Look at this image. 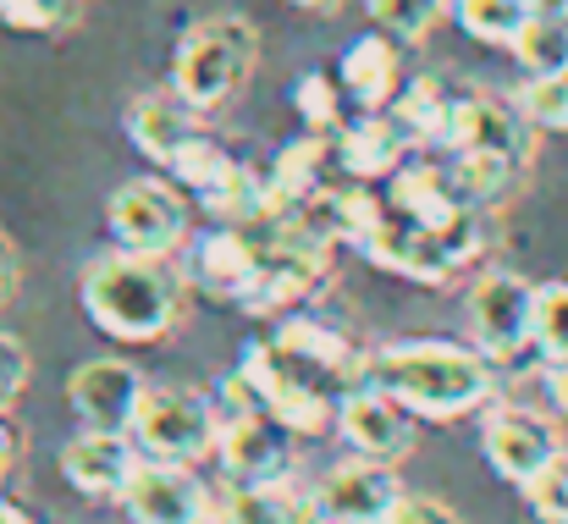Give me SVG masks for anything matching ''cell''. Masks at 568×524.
<instances>
[{"label":"cell","mask_w":568,"mask_h":524,"mask_svg":"<svg viewBox=\"0 0 568 524\" xmlns=\"http://www.w3.org/2000/svg\"><path fill=\"white\" fill-rule=\"evenodd\" d=\"M144 370L128 359H89L67 375V403L89 431H133L139 397H144Z\"/></svg>","instance_id":"11"},{"label":"cell","mask_w":568,"mask_h":524,"mask_svg":"<svg viewBox=\"0 0 568 524\" xmlns=\"http://www.w3.org/2000/svg\"><path fill=\"white\" fill-rule=\"evenodd\" d=\"M392 117L414 133V144H425V139H447V117H453V100L442 94V83H430V78H419L403 100H392Z\"/></svg>","instance_id":"23"},{"label":"cell","mask_w":568,"mask_h":524,"mask_svg":"<svg viewBox=\"0 0 568 524\" xmlns=\"http://www.w3.org/2000/svg\"><path fill=\"white\" fill-rule=\"evenodd\" d=\"M215 458H221L232 486L293 481V431L276 425L265 409H232V414H221Z\"/></svg>","instance_id":"8"},{"label":"cell","mask_w":568,"mask_h":524,"mask_svg":"<svg viewBox=\"0 0 568 524\" xmlns=\"http://www.w3.org/2000/svg\"><path fill=\"white\" fill-rule=\"evenodd\" d=\"M17 288V249H11V238L0 232V299Z\"/></svg>","instance_id":"32"},{"label":"cell","mask_w":568,"mask_h":524,"mask_svg":"<svg viewBox=\"0 0 568 524\" xmlns=\"http://www.w3.org/2000/svg\"><path fill=\"white\" fill-rule=\"evenodd\" d=\"M547 392H552L558 414L568 420V364H552V370H547Z\"/></svg>","instance_id":"33"},{"label":"cell","mask_w":568,"mask_h":524,"mask_svg":"<svg viewBox=\"0 0 568 524\" xmlns=\"http://www.w3.org/2000/svg\"><path fill=\"white\" fill-rule=\"evenodd\" d=\"M199 276H204L210 293L243 304V293L254 282V243H248V232L243 226H226V232L204 238L199 243Z\"/></svg>","instance_id":"19"},{"label":"cell","mask_w":568,"mask_h":524,"mask_svg":"<svg viewBox=\"0 0 568 524\" xmlns=\"http://www.w3.org/2000/svg\"><path fill=\"white\" fill-rule=\"evenodd\" d=\"M116 503L128 508L133 524H193L215 508L189 464H161V458H139Z\"/></svg>","instance_id":"12"},{"label":"cell","mask_w":568,"mask_h":524,"mask_svg":"<svg viewBox=\"0 0 568 524\" xmlns=\"http://www.w3.org/2000/svg\"><path fill=\"white\" fill-rule=\"evenodd\" d=\"M260 67V33L248 17L237 11H221V17H199L189 33L178 39V56H172V94L193 105L199 117L221 111L243 83L248 72Z\"/></svg>","instance_id":"3"},{"label":"cell","mask_w":568,"mask_h":524,"mask_svg":"<svg viewBox=\"0 0 568 524\" xmlns=\"http://www.w3.org/2000/svg\"><path fill=\"white\" fill-rule=\"evenodd\" d=\"M139 458H144V453H139V442H133L128 431H89V425H83V431L61 447V475H67L72 492L105 503V497H122V486H128V475H133Z\"/></svg>","instance_id":"14"},{"label":"cell","mask_w":568,"mask_h":524,"mask_svg":"<svg viewBox=\"0 0 568 524\" xmlns=\"http://www.w3.org/2000/svg\"><path fill=\"white\" fill-rule=\"evenodd\" d=\"M343 89L365 111H381L392 100V89H397V39H386L381 28L365 33V39H354L348 56H343Z\"/></svg>","instance_id":"18"},{"label":"cell","mask_w":568,"mask_h":524,"mask_svg":"<svg viewBox=\"0 0 568 524\" xmlns=\"http://www.w3.org/2000/svg\"><path fill=\"white\" fill-rule=\"evenodd\" d=\"M480 453L486 464L508 481L525 486L530 475H541L558 453H564V431L552 414L525 409V403H486L480 409Z\"/></svg>","instance_id":"6"},{"label":"cell","mask_w":568,"mask_h":524,"mask_svg":"<svg viewBox=\"0 0 568 524\" xmlns=\"http://www.w3.org/2000/svg\"><path fill=\"white\" fill-rule=\"evenodd\" d=\"M519 56V67L530 78H547V72H568V17H525L519 39L508 44Z\"/></svg>","instance_id":"20"},{"label":"cell","mask_w":568,"mask_h":524,"mask_svg":"<svg viewBox=\"0 0 568 524\" xmlns=\"http://www.w3.org/2000/svg\"><path fill=\"white\" fill-rule=\"evenodd\" d=\"M447 11L453 0H371V22L397 44H419Z\"/></svg>","instance_id":"22"},{"label":"cell","mask_w":568,"mask_h":524,"mask_svg":"<svg viewBox=\"0 0 568 524\" xmlns=\"http://www.w3.org/2000/svg\"><path fill=\"white\" fill-rule=\"evenodd\" d=\"M365 381H376L386 397H397L414 420H464L480 414L497 397L491 359L464 343H392L371 353Z\"/></svg>","instance_id":"2"},{"label":"cell","mask_w":568,"mask_h":524,"mask_svg":"<svg viewBox=\"0 0 568 524\" xmlns=\"http://www.w3.org/2000/svg\"><path fill=\"white\" fill-rule=\"evenodd\" d=\"M536 326V288L519 271H486L469 288V337L491 364H508L530 353Z\"/></svg>","instance_id":"7"},{"label":"cell","mask_w":568,"mask_h":524,"mask_svg":"<svg viewBox=\"0 0 568 524\" xmlns=\"http://www.w3.org/2000/svg\"><path fill=\"white\" fill-rule=\"evenodd\" d=\"M0 6H6V0H0Z\"/></svg>","instance_id":"38"},{"label":"cell","mask_w":568,"mask_h":524,"mask_svg":"<svg viewBox=\"0 0 568 524\" xmlns=\"http://www.w3.org/2000/svg\"><path fill=\"white\" fill-rule=\"evenodd\" d=\"M414 414L386 397L376 381H359L337 397V431L343 442L359 453V458H376V464H403L414 453Z\"/></svg>","instance_id":"9"},{"label":"cell","mask_w":568,"mask_h":524,"mask_svg":"<svg viewBox=\"0 0 568 524\" xmlns=\"http://www.w3.org/2000/svg\"><path fill=\"white\" fill-rule=\"evenodd\" d=\"M525 11H536V17H568V0H525Z\"/></svg>","instance_id":"34"},{"label":"cell","mask_w":568,"mask_h":524,"mask_svg":"<svg viewBox=\"0 0 568 524\" xmlns=\"http://www.w3.org/2000/svg\"><path fill=\"white\" fill-rule=\"evenodd\" d=\"M453 11H458V28L469 33V39H480V44H514L519 39V28H525V0H453Z\"/></svg>","instance_id":"21"},{"label":"cell","mask_w":568,"mask_h":524,"mask_svg":"<svg viewBox=\"0 0 568 524\" xmlns=\"http://www.w3.org/2000/svg\"><path fill=\"white\" fill-rule=\"evenodd\" d=\"M28 370H33V359H28V349H22V337L0 332V409H11V403L22 397Z\"/></svg>","instance_id":"28"},{"label":"cell","mask_w":568,"mask_h":524,"mask_svg":"<svg viewBox=\"0 0 568 524\" xmlns=\"http://www.w3.org/2000/svg\"><path fill=\"white\" fill-rule=\"evenodd\" d=\"M321 524H381L392 514V503L403 497L397 464H376V458H343L321 475V486L310 492Z\"/></svg>","instance_id":"10"},{"label":"cell","mask_w":568,"mask_h":524,"mask_svg":"<svg viewBox=\"0 0 568 524\" xmlns=\"http://www.w3.org/2000/svg\"><path fill=\"white\" fill-rule=\"evenodd\" d=\"M83 315L122 343H161L189 304L183 271L172 265V254H133V249H111L94 254L83 265L78 282Z\"/></svg>","instance_id":"1"},{"label":"cell","mask_w":568,"mask_h":524,"mask_svg":"<svg viewBox=\"0 0 568 524\" xmlns=\"http://www.w3.org/2000/svg\"><path fill=\"white\" fill-rule=\"evenodd\" d=\"M193 524H226V520H221V514L210 508V514H199V520H193Z\"/></svg>","instance_id":"37"},{"label":"cell","mask_w":568,"mask_h":524,"mask_svg":"<svg viewBox=\"0 0 568 524\" xmlns=\"http://www.w3.org/2000/svg\"><path fill=\"white\" fill-rule=\"evenodd\" d=\"M293 100H298V111H304L315 128H326V122L337 117V100H332V83H326V78H304V83L293 89Z\"/></svg>","instance_id":"30"},{"label":"cell","mask_w":568,"mask_h":524,"mask_svg":"<svg viewBox=\"0 0 568 524\" xmlns=\"http://www.w3.org/2000/svg\"><path fill=\"white\" fill-rule=\"evenodd\" d=\"M226 524H321L315 497L298 481H254V486H226L215 503Z\"/></svg>","instance_id":"16"},{"label":"cell","mask_w":568,"mask_h":524,"mask_svg":"<svg viewBox=\"0 0 568 524\" xmlns=\"http://www.w3.org/2000/svg\"><path fill=\"white\" fill-rule=\"evenodd\" d=\"M105 226L116 238V249L133 254H172L189 238V199L183 188L161 182V177H133L111 193L105 204Z\"/></svg>","instance_id":"5"},{"label":"cell","mask_w":568,"mask_h":524,"mask_svg":"<svg viewBox=\"0 0 568 524\" xmlns=\"http://www.w3.org/2000/svg\"><path fill=\"white\" fill-rule=\"evenodd\" d=\"M128 139H133L150 161L172 167L193 139H204V128H199V111L183 105L172 89H150V94H139L133 111H128Z\"/></svg>","instance_id":"15"},{"label":"cell","mask_w":568,"mask_h":524,"mask_svg":"<svg viewBox=\"0 0 568 524\" xmlns=\"http://www.w3.org/2000/svg\"><path fill=\"white\" fill-rule=\"evenodd\" d=\"M530 122L519 117V105H503V100H453V117H447V139L458 155H491L503 167H525L530 161Z\"/></svg>","instance_id":"13"},{"label":"cell","mask_w":568,"mask_h":524,"mask_svg":"<svg viewBox=\"0 0 568 524\" xmlns=\"http://www.w3.org/2000/svg\"><path fill=\"white\" fill-rule=\"evenodd\" d=\"M530 349L547 364H568V282H541L536 288V326Z\"/></svg>","instance_id":"24"},{"label":"cell","mask_w":568,"mask_h":524,"mask_svg":"<svg viewBox=\"0 0 568 524\" xmlns=\"http://www.w3.org/2000/svg\"><path fill=\"white\" fill-rule=\"evenodd\" d=\"M287 6H304V11H326V6H337V0H287Z\"/></svg>","instance_id":"36"},{"label":"cell","mask_w":568,"mask_h":524,"mask_svg":"<svg viewBox=\"0 0 568 524\" xmlns=\"http://www.w3.org/2000/svg\"><path fill=\"white\" fill-rule=\"evenodd\" d=\"M215 431H221V409L210 392L199 386H144L139 414H133V442L144 458L161 464H199L215 453Z\"/></svg>","instance_id":"4"},{"label":"cell","mask_w":568,"mask_h":524,"mask_svg":"<svg viewBox=\"0 0 568 524\" xmlns=\"http://www.w3.org/2000/svg\"><path fill=\"white\" fill-rule=\"evenodd\" d=\"M78 11H83V0H6L0 22H11L22 33H61L78 22Z\"/></svg>","instance_id":"27"},{"label":"cell","mask_w":568,"mask_h":524,"mask_svg":"<svg viewBox=\"0 0 568 524\" xmlns=\"http://www.w3.org/2000/svg\"><path fill=\"white\" fill-rule=\"evenodd\" d=\"M519 117L536 128V133H568V72H547V78H530L519 94H514Z\"/></svg>","instance_id":"25"},{"label":"cell","mask_w":568,"mask_h":524,"mask_svg":"<svg viewBox=\"0 0 568 524\" xmlns=\"http://www.w3.org/2000/svg\"><path fill=\"white\" fill-rule=\"evenodd\" d=\"M17 453H22V431H17V420L0 409V475L17 464Z\"/></svg>","instance_id":"31"},{"label":"cell","mask_w":568,"mask_h":524,"mask_svg":"<svg viewBox=\"0 0 568 524\" xmlns=\"http://www.w3.org/2000/svg\"><path fill=\"white\" fill-rule=\"evenodd\" d=\"M519 492H525L530 514L541 524H568V447L541 470V475H530Z\"/></svg>","instance_id":"26"},{"label":"cell","mask_w":568,"mask_h":524,"mask_svg":"<svg viewBox=\"0 0 568 524\" xmlns=\"http://www.w3.org/2000/svg\"><path fill=\"white\" fill-rule=\"evenodd\" d=\"M381 524H464V520H458L442 497H414V492H403Z\"/></svg>","instance_id":"29"},{"label":"cell","mask_w":568,"mask_h":524,"mask_svg":"<svg viewBox=\"0 0 568 524\" xmlns=\"http://www.w3.org/2000/svg\"><path fill=\"white\" fill-rule=\"evenodd\" d=\"M0 524H39V520H33V514H22L17 503H6V497H0Z\"/></svg>","instance_id":"35"},{"label":"cell","mask_w":568,"mask_h":524,"mask_svg":"<svg viewBox=\"0 0 568 524\" xmlns=\"http://www.w3.org/2000/svg\"><path fill=\"white\" fill-rule=\"evenodd\" d=\"M414 150V133L392 117V105H386V117L371 111V117H359L348 133H343V144H337V167L354 177H386L403 167V155Z\"/></svg>","instance_id":"17"}]
</instances>
